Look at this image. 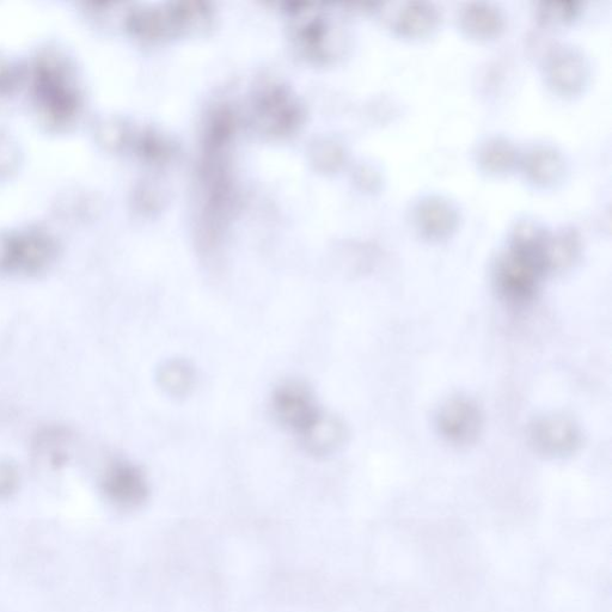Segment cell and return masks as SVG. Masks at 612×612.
Segmentation results:
<instances>
[{"mask_svg":"<svg viewBox=\"0 0 612 612\" xmlns=\"http://www.w3.org/2000/svg\"><path fill=\"white\" fill-rule=\"evenodd\" d=\"M547 232L524 224L514 232L509 247L500 255L494 281L501 297L514 304L531 302L549 273Z\"/></svg>","mask_w":612,"mask_h":612,"instance_id":"6da1fadb","label":"cell"},{"mask_svg":"<svg viewBox=\"0 0 612 612\" xmlns=\"http://www.w3.org/2000/svg\"><path fill=\"white\" fill-rule=\"evenodd\" d=\"M35 89L47 116L63 122L77 112L79 96L65 61L48 54L38 59L34 69Z\"/></svg>","mask_w":612,"mask_h":612,"instance_id":"7a4b0ae2","label":"cell"},{"mask_svg":"<svg viewBox=\"0 0 612 612\" xmlns=\"http://www.w3.org/2000/svg\"><path fill=\"white\" fill-rule=\"evenodd\" d=\"M57 244L42 231L0 236V272L33 274L53 261Z\"/></svg>","mask_w":612,"mask_h":612,"instance_id":"3957f363","label":"cell"},{"mask_svg":"<svg viewBox=\"0 0 612 612\" xmlns=\"http://www.w3.org/2000/svg\"><path fill=\"white\" fill-rule=\"evenodd\" d=\"M530 442L537 454L565 458L580 448L581 433L577 425L565 416H543L531 425Z\"/></svg>","mask_w":612,"mask_h":612,"instance_id":"277c9868","label":"cell"},{"mask_svg":"<svg viewBox=\"0 0 612 612\" xmlns=\"http://www.w3.org/2000/svg\"><path fill=\"white\" fill-rule=\"evenodd\" d=\"M440 434L455 445H470L480 437L483 427L481 409L467 397H454L440 407L437 415Z\"/></svg>","mask_w":612,"mask_h":612,"instance_id":"5b68a950","label":"cell"},{"mask_svg":"<svg viewBox=\"0 0 612 612\" xmlns=\"http://www.w3.org/2000/svg\"><path fill=\"white\" fill-rule=\"evenodd\" d=\"M273 405L279 419L303 436L321 419L309 391L301 384L283 385L275 391Z\"/></svg>","mask_w":612,"mask_h":612,"instance_id":"8992f818","label":"cell"},{"mask_svg":"<svg viewBox=\"0 0 612 612\" xmlns=\"http://www.w3.org/2000/svg\"><path fill=\"white\" fill-rule=\"evenodd\" d=\"M103 489L107 497L121 507H136L148 497V485L142 471L124 462L110 465L104 474Z\"/></svg>","mask_w":612,"mask_h":612,"instance_id":"52a82bcc","label":"cell"},{"mask_svg":"<svg viewBox=\"0 0 612 612\" xmlns=\"http://www.w3.org/2000/svg\"><path fill=\"white\" fill-rule=\"evenodd\" d=\"M547 73L550 84L559 93L573 95L579 93L586 84L587 65L578 52L571 48H561L550 55Z\"/></svg>","mask_w":612,"mask_h":612,"instance_id":"ba28073f","label":"cell"},{"mask_svg":"<svg viewBox=\"0 0 612 612\" xmlns=\"http://www.w3.org/2000/svg\"><path fill=\"white\" fill-rule=\"evenodd\" d=\"M414 220L416 228L430 240H444L457 228L458 213L448 201L430 198L416 207Z\"/></svg>","mask_w":612,"mask_h":612,"instance_id":"9c48e42d","label":"cell"},{"mask_svg":"<svg viewBox=\"0 0 612 612\" xmlns=\"http://www.w3.org/2000/svg\"><path fill=\"white\" fill-rule=\"evenodd\" d=\"M439 18L432 4L409 3L397 15L394 29L405 38H424L436 30Z\"/></svg>","mask_w":612,"mask_h":612,"instance_id":"30bf717a","label":"cell"},{"mask_svg":"<svg viewBox=\"0 0 612 612\" xmlns=\"http://www.w3.org/2000/svg\"><path fill=\"white\" fill-rule=\"evenodd\" d=\"M461 27L470 38L493 39L503 30L504 18L491 5L471 4L462 11Z\"/></svg>","mask_w":612,"mask_h":612,"instance_id":"8fae6325","label":"cell"},{"mask_svg":"<svg viewBox=\"0 0 612 612\" xmlns=\"http://www.w3.org/2000/svg\"><path fill=\"white\" fill-rule=\"evenodd\" d=\"M526 173L538 185L548 186L559 181L563 164L560 156L553 150L538 149L531 152L525 161Z\"/></svg>","mask_w":612,"mask_h":612,"instance_id":"7c38bea8","label":"cell"},{"mask_svg":"<svg viewBox=\"0 0 612 612\" xmlns=\"http://www.w3.org/2000/svg\"><path fill=\"white\" fill-rule=\"evenodd\" d=\"M580 242L572 231H561L556 235H549L548 255L552 273L566 271L578 260Z\"/></svg>","mask_w":612,"mask_h":612,"instance_id":"4fadbf2b","label":"cell"},{"mask_svg":"<svg viewBox=\"0 0 612 612\" xmlns=\"http://www.w3.org/2000/svg\"><path fill=\"white\" fill-rule=\"evenodd\" d=\"M344 436V427L338 421L323 418V416L304 434L306 444L318 454H324V452L335 449L336 446L341 444Z\"/></svg>","mask_w":612,"mask_h":612,"instance_id":"5bb4252c","label":"cell"},{"mask_svg":"<svg viewBox=\"0 0 612 612\" xmlns=\"http://www.w3.org/2000/svg\"><path fill=\"white\" fill-rule=\"evenodd\" d=\"M69 444V434L60 430V428H52V430L40 434L38 440H36L35 448L38 455L45 459L47 463H50L53 467H60L69 457V452H67Z\"/></svg>","mask_w":612,"mask_h":612,"instance_id":"9a60e30c","label":"cell"},{"mask_svg":"<svg viewBox=\"0 0 612 612\" xmlns=\"http://www.w3.org/2000/svg\"><path fill=\"white\" fill-rule=\"evenodd\" d=\"M516 151L505 140H492L481 151V164L492 173H504L516 162Z\"/></svg>","mask_w":612,"mask_h":612,"instance_id":"2e32d148","label":"cell"},{"mask_svg":"<svg viewBox=\"0 0 612 612\" xmlns=\"http://www.w3.org/2000/svg\"><path fill=\"white\" fill-rule=\"evenodd\" d=\"M161 379L164 388L171 393L182 394L191 388L193 373L185 363L175 361L163 369Z\"/></svg>","mask_w":612,"mask_h":612,"instance_id":"e0dca14e","label":"cell"},{"mask_svg":"<svg viewBox=\"0 0 612 612\" xmlns=\"http://www.w3.org/2000/svg\"><path fill=\"white\" fill-rule=\"evenodd\" d=\"M540 12L544 21L566 23L579 15L580 8L578 3H546Z\"/></svg>","mask_w":612,"mask_h":612,"instance_id":"ac0fdd59","label":"cell"},{"mask_svg":"<svg viewBox=\"0 0 612 612\" xmlns=\"http://www.w3.org/2000/svg\"><path fill=\"white\" fill-rule=\"evenodd\" d=\"M18 163L17 146L8 134L0 132V174H9Z\"/></svg>","mask_w":612,"mask_h":612,"instance_id":"d6986e66","label":"cell"},{"mask_svg":"<svg viewBox=\"0 0 612 612\" xmlns=\"http://www.w3.org/2000/svg\"><path fill=\"white\" fill-rule=\"evenodd\" d=\"M18 473L14 465L0 463V498L9 497L18 486Z\"/></svg>","mask_w":612,"mask_h":612,"instance_id":"ffe728a7","label":"cell"},{"mask_svg":"<svg viewBox=\"0 0 612 612\" xmlns=\"http://www.w3.org/2000/svg\"><path fill=\"white\" fill-rule=\"evenodd\" d=\"M17 78V71L14 66L0 60V90L8 89L14 85Z\"/></svg>","mask_w":612,"mask_h":612,"instance_id":"44dd1931","label":"cell"}]
</instances>
